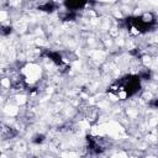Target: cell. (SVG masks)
Returning <instances> with one entry per match:
<instances>
[{"label": "cell", "instance_id": "6da1fadb", "mask_svg": "<svg viewBox=\"0 0 158 158\" xmlns=\"http://www.w3.org/2000/svg\"><path fill=\"white\" fill-rule=\"evenodd\" d=\"M86 0H65V5L68 9H79L84 6Z\"/></svg>", "mask_w": 158, "mask_h": 158}]
</instances>
